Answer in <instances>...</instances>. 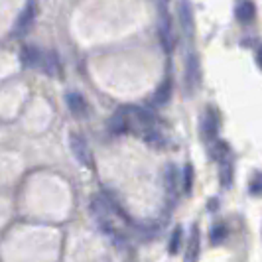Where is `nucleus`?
Here are the masks:
<instances>
[{
  "label": "nucleus",
  "mask_w": 262,
  "mask_h": 262,
  "mask_svg": "<svg viewBox=\"0 0 262 262\" xmlns=\"http://www.w3.org/2000/svg\"><path fill=\"white\" fill-rule=\"evenodd\" d=\"M132 128V120H130V108H118L117 113L113 115V118L108 120V130L113 132L115 136L118 134H124Z\"/></svg>",
  "instance_id": "f257e3e1"
},
{
  "label": "nucleus",
  "mask_w": 262,
  "mask_h": 262,
  "mask_svg": "<svg viewBox=\"0 0 262 262\" xmlns=\"http://www.w3.org/2000/svg\"><path fill=\"white\" fill-rule=\"evenodd\" d=\"M69 146H71L73 156L77 158V162H81L83 166H91V150H89V146H87L83 136L71 134L69 136Z\"/></svg>",
  "instance_id": "f03ea898"
},
{
  "label": "nucleus",
  "mask_w": 262,
  "mask_h": 262,
  "mask_svg": "<svg viewBox=\"0 0 262 262\" xmlns=\"http://www.w3.org/2000/svg\"><path fill=\"white\" fill-rule=\"evenodd\" d=\"M38 67H39V71L46 73L48 77H59V75H61V63H59L57 55L53 52H41Z\"/></svg>",
  "instance_id": "7ed1b4c3"
},
{
  "label": "nucleus",
  "mask_w": 262,
  "mask_h": 262,
  "mask_svg": "<svg viewBox=\"0 0 262 262\" xmlns=\"http://www.w3.org/2000/svg\"><path fill=\"white\" fill-rule=\"evenodd\" d=\"M201 81V69H199V61L195 55H189L185 61V87L193 93L199 87Z\"/></svg>",
  "instance_id": "20e7f679"
},
{
  "label": "nucleus",
  "mask_w": 262,
  "mask_h": 262,
  "mask_svg": "<svg viewBox=\"0 0 262 262\" xmlns=\"http://www.w3.org/2000/svg\"><path fill=\"white\" fill-rule=\"evenodd\" d=\"M217 132H219V117H217V113L215 111H207L203 118H201V136L205 138V140H213L215 136H217Z\"/></svg>",
  "instance_id": "39448f33"
},
{
  "label": "nucleus",
  "mask_w": 262,
  "mask_h": 262,
  "mask_svg": "<svg viewBox=\"0 0 262 262\" xmlns=\"http://www.w3.org/2000/svg\"><path fill=\"white\" fill-rule=\"evenodd\" d=\"M36 4H34V0H30L26 6V10L20 14V18L16 20V26H14V32L16 34H26L28 30L32 28L34 24V18H36Z\"/></svg>",
  "instance_id": "423d86ee"
},
{
  "label": "nucleus",
  "mask_w": 262,
  "mask_h": 262,
  "mask_svg": "<svg viewBox=\"0 0 262 262\" xmlns=\"http://www.w3.org/2000/svg\"><path fill=\"white\" fill-rule=\"evenodd\" d=\"M66 103H67V108L71 111V115H75V117H79V118H83L89 113L87 101H85L79 93H69L66 97Z\"/></svg>",
  "instance_id": "0eeeda50"
},
{
  "label": "nucleus",
  "mask_w": 262,
  "mask_h": 262,
  "mask_svg": "<svg viewBox=\"0 0 262 262\" xmlns=\"http://www.w3.org/2000/svg\"><path fill=\"white\" fill-rule=\"evenodd\" d=\"M235 14H236V20L241 24H249V22H252V18L256 14V8H254V4L250 0H243V2H238Z\"/></svg>",
  "instance_id": "6e6552de"
},
{
  "label": "nucleus",
  "mask_w": 262,
  "mask_h": 262,
  "mask_svg": "<svg viewBox=\"0 0 262 262\" xmlns=\"http://www.w3.org/2000/svg\"><path fill=\"white\" fill-rule=\"evenodd\" d=\"M20 57H22V63H24L26 67H38L41 52H39L38 48H34V46H24V48H22V53H20Z\"/></svg>",
  "instance_id": "1a4fd4ad"
},
{
  "label": "nucleus",
  "mask_w": 262,
  "mask_h": 262,
  "mask_svg": "<svg viewBox=\"0 0 262 262\" xmlns=\"http://www.w3.org/2000/svg\"><path fill=\"white\" fill-rule=\"evenodd\" d=\"M199 256V229L193 227L191 229V236L187 241V252H185V260L187 262H195Z\"/></svg>",
  "instance_id": "9d476101"
},
{
  "label": "nucleus",
  "mask_w": 262,
  "mask_h": 262,
  "mask_svg": "<svg viewBox=\"0 0 262 262\" xmlns=\"http://www.w3.org/2000/svg\"><path fill=\"white\" fill-rule=\"evenodd\" d=\"M180 18H182V24H184L185 30L189 34H193V10H191V6H189L187 0L180 2Z\"/></svg>",
  "instance_id": "9b49d317"
},
{
  "label": "nucleus",
  "mask_w": 262,
  "mask_h": 262,
  "mask_svg": "<svg viewBox=\"0 0 262 262\" xmlns=\"http://www.w3.org/2000/svg\"><path fill=\"white\" fill-rule=\"evenodd\" d=\"M170 99H171V83L170 81H164V83L156 89L152 101H154V105L156 106H164Z\"/></svg>",
  "instance_id": "f8f14e48"
},
{
  "label": "nucleus",
  "mask_w": 262,
  "mask_h": 262,
  "mask_svg": "<svg viewBox=\"0 0 262 262\" xmlns=\"http://www.w3.org/2000/svg\"><path fill=\"white\" fill-rule=\"evenodd\" d=\"M142 138H144L150 146H154V148H162V146L166 144V138H164V134H162V130H160L158 126L142 132Z\"/></svg>",
  "instance_id": "ddd939ff"
},
{
  "label": "nucleus",
  "mask_w": 262,
  "mask_h": 262,
  "mask_svg": "<svg viewBox=\"0 0 262 262\" xmlns=\"http://www.w3.org/2000/svg\"><path fill=\"white\" fill-rule=\"evenodd\" d=\"M164 184H166L168 191H176V187L180 184V173L176 170V166H168L166 168V171H164Z\"/></svg>",
  "instance_id": "4468645a"
},
{
  "label": "nucleus",
  "mask_w": 262,
  "mask_h": 262,
  "mask_svg": "<svg viewBox=\"0 0 262 262\" xmlns=\"http://www.w3.org/2000/svg\"><path fill=\"white\" fill-rule=\"evenodd\" d=\"M219 164H221V168H219L221 182H223V185H229V184H231V178H233V166H231V160L227 158V160L219 162Z\"/></svg>",
  "instance_id": "2eb2a0df"
},
{
  "label": "nucleus",
  "mask_w": 262,
  "mask_h": 262,
  "mask_svg": "<svg viewBox=\"0 0 262 262\" xmlns=\"http://www.w3.org/2000/svg\"><path fill=\"white\" fill-rule=\"evenodd\" d=\"M211 243L213 245H219V243H223L225 238H227V229H225V225H215L213 229H211Z\"/></svg>",
  "instance_id": "dca6fc26"
},
{
  "label": "nucleus",
  "mask_w": 262,
  "mask_h": 262,
  "mask_svg": "<svg viewBox=\"0 0 262 262\" xmlns=\"http://www.w3.org/2000/svg\"><path fill=\"white\" fill-rule=\"evenodd\" d=\"M180 247H182V229L176 227V229H173V235H171V238H170V247H168V250L173 254V252L180 250Z\"/></svg>",
  "instance_id": "f3484780"
},
{
  "label": "nucleus",
  "mask_w": 262,
  "mask_h": 262,
  "mask_svg": "<svg viewBox=\"0 0 262 262\" xmlns=\"http://www.w3.org/2000/svg\"><path fill=\"white\" fill-rule=\"evenodd\" d=\"M184 187L185 191H191V187H193V166L191 164H187L184 170Z\"/></svg>",
  "instance_id": "a211bd4d"
},
{
  "label": "nucleus",
  "mask_w": 262,
  "mask_h": 262,
  "mask_svg": "<svg viewBox=\"0 0 262 262\" xmlns=\"http://www.w3.org/2000/svg\"><path fill=\"white\" fill-rule=\"evenodd\" d=\"M250 193H254V195H260L262 193V173H256L250 180Z\"/></svg>",
  "instance_id": "6ab92c4d"
},
{
  "label": "nucleus",
  "mask_w": 262,
  "mask_h": 262,
  "mask_svg": "<svg viewBox=\"0 0 262 262\" xmlns=\"http://www.w3.org/2000/svg\"><path fill=\"white\" fill-rule=\"evenodd\" d=\"M256 61H258V66L262 67V48L258 50V52H256Z\"/></svg>",
  "instance_id": "aec40b11"
}]
</instances>
